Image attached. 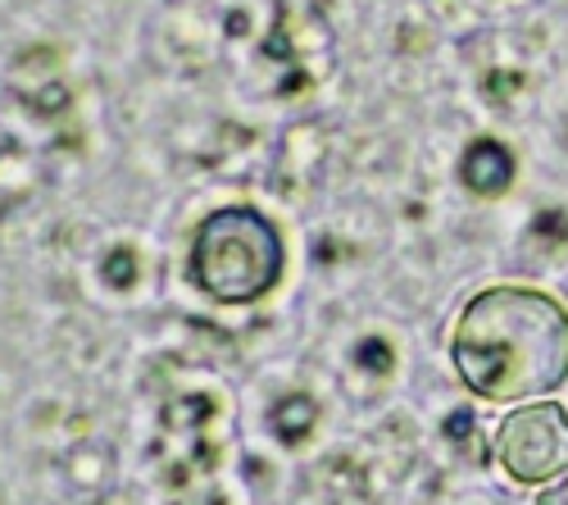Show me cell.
Masks as SVG:
<instances>
[{"label":"cell","instance_id":"cell-6","mask_svg":"<svg viewBox=\"0 0 568 505\" xmlns=\"http://www.w3.org/2000/svg\"><path fill=\"white\" fill-rule=\"evenodd\" d=\"M355 360H359V370H373V374H387L392 364H396V355H392V346H387L383 337H368V342H359Z\"/></svg>","mask_w":568,"mask_h":505},{"label":"cell","instance_id":"cell-9","mask_svg":"<svg viewBox=\"0 0 568 505\" xmlns=\"http://www.w3.org/2000/svg\"><path fill=\"white\" fill-rule=\"evenodd\" d=\"M446 433H450L455 442H473V433H478V424H473L468 410H459V415H450V420H446Z\"/></svg>","mask_w":568,"mask_h":505},{"label":"cell","instance_id":"cell-7","mask_svg":"<svg viewBox=\"0 0 568 505\" xmlns=\"http://www.w3.org/2000/svg\"><path fill=\"white\" fill-rule=\"evenodd\" d=\"M105 279H110L114 287H128V283L136 279V260H132V251H114V255L105 260Z\"/></svg>","mask_w":568,"mask_h":505},{"label":"cell","instance_id":"cell-1","mask_svg":"<svg viewBox=\"0 0 568 505\" xmlns=\"http://www.w3.org/2000/svg\"><path fill=\"white\" fill-rule=\"evenodd\" d=\"M455 364L487 401L546 396L568 378V314L546 292L491 287L459 314Z\"/></svg>","mask_w":568,"mask_h":505},{"label":"cell","instance_id":"cell-2","mask_svg":"<svg viewBox=\"0 0 568 505\" xmlns=\"http://www.w3.org/2000/svg\"><path fill=\"white\" fill-rule=\"evenodd\" d=\"M192 273L201 292H210L214 301L227 305L260 301L282 279L277 228L246 205L214 210L192 242Z\"/></svg>","mask_w":568,"mask_h":505},{"label":"cell","instance_id":"cell-10","mask_svg":"<svg viewBox=\"0 0 568 505\" xmlns=\"http://www.w3.org/2000/svg\"><path fill=\"white\" fill-rule=\"evenodd\" d=\"M537 505H568V478L555 483V487H546V492L537 496Z\"/></svg>","mask_w":568,"mask_h":505},{"label":"cell","instance_id":"cell-3","mask_svg":"<svg viewBox=\"0 0 568 505\" xmlns=\"http://www.w3.org/2000/svg\"><path fill=\"white\" fill-rule=\"evenodd\" d=\"M496 455L514 483H541L568 469V415L559 405H524L500 424Z\"/></svg>","mask_w":568,"mask_h":505},{"label":"cell","instance_id":"cell-8","mask_svg":"<svg viewBox=\"0 0 568 505\" xmlns=\"http://www.w3.org/2000/svg\"><path fill=\"white\" fill-rule=\"evenodd\" d=\"M541 233H546L550 242H564V238H568V223H564V214H559V210H550V214H541V219H537V238H541Z\"/></svg>","mask_w":568,"mask_h":505},{"label":"cell","instance_id":"cell-5","mask_svg":"<svg viewBox=\"0 0 568 505\" xmlns=\"http://www.w3.org/2000/svg\"><path fill=\"white\" fill-rule=\"evenodd\" d=\"M318 420V405L310 396H292V401H282L277 405V415H273V428L287 437V442H301Z\"/></svg>","mask_w":568,"mask_h":505},{"label":"cell","instance_id":"cell-4","mask_svg":"<svg viewBox=\"0 0 568 505\" xmlns=\"http://www.w3.org/2000/svg\"><path fill=\"white\" fill-rule=\"evenodd\" d=\"M514 178V155L500 142H473L464 155V182L478 196H500Z\"/></svg>","mask_w":568,"mask_h":505}]
</instances>
